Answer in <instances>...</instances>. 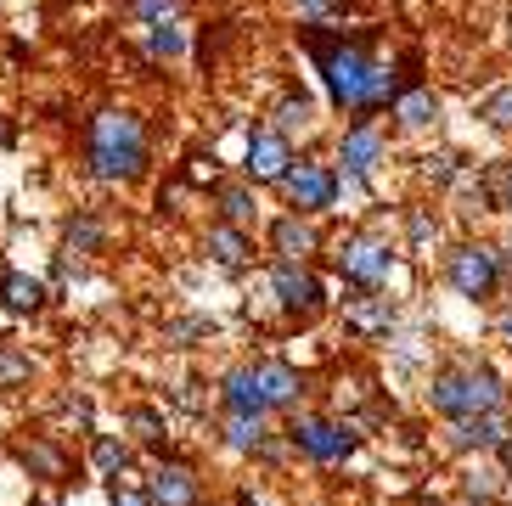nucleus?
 <instances>
[{"label": "nucleus", "mask_w": 512, "mask_h": 506, "mask_svg": "<svg viewBox=\"0 0 512 506\" xmlns=\"http://www.w3.org/2000/svg\"><path fill=\"white\" fill-rule=\"evenodd\" d=\"M428 400H434L439 417H490L507 405V383H501L490 366H451V372H439L434 388H428Z\"/></svg>", "instance_id": "nucleus-3"}, {"label": "nucleus", "mask_w": 512, "mask_h": 506, "mask_svg": "<svg viewBox=\"0 0 512 506\" xmlns=\"http://www.w3.org/2000/svg\"><path fill=\"white\" fill-rule=\"evenodd\" d=\"M276 186H282V197L299 214H321V209H332V203H338V175H332L327 164H316V158L287 164V175L276 180Z\"/></svg>", "instance_id": "nucleus-5"}, {"label": "nucleus", "mask_w": 512, "mask_h": 506, "mask_svg": "<svg viewBox=\"0 0 512 506\" xmlns=\"http://www.w3.org/2000/svg\"><path fill=\"white\" fill-rule=\"evenodd\" d=\"M254 388H259V405H265V411H293L299 394H304V377H299V366H287V360H259Z\"/></svg>", "instance_id": "nucleus-11"}, {"label": "nucleus", "mask_w": 512, "mask_h": 506, "mask_svg": "<svg viewBox=\"0 0 512 506\" xmlns=\"http://www.w3.org/2000/svg\"><path fill=\"white\" fill-rule=\"evenodd\" d=\"M422 164H428V180H439V186L456 180V152H434V158H422Z\"/></svg>", "instance_id": "nucleus-34"}, {"label": "nucleus", "mask_w": 512, "mask_h": 506, "mask_svg": "<svg viewBox=\"0 0 512 506\" xmlns=\"http://www.w3.org/2000/svg\"><path fill=\"white\" fill-rule=\"evenodd\" d=\"M203 248H209V259L220 270H242L248 259H254V242L242 237V225H209V237H203Z\"/></svg>", "instance_id": "nucleus-14"}, {"label": "nucleus", "mask_w": 512, "mask_h": 506, "mask_svg": "<svg viewBox=\"0 0 512 506\" xmlns=\"http://www.w3.org/2000/svg\"><path fill=\"white\" fill-rule=\"evenodd\" d=\"M271 293H276V304H282L287 315H299V321H310V315L327 304V287H321V276L310 265H282L276 259V270H271Z\"/></svg>", "instance_id": "nucleus-7"}, {"label": "nucleus", "mask_w": 512, "mask_h": 506, "mask_svg": "<svg viewBox=\"0 0 512 506\" xmlns=\"http://www.w3.org/2000/svg\"><path fill=\"white\" fill-rule=\"evenodd\" d=\"M113 506H152L136 478H113Z\"/></svg>", "instance_id": "nucleus-33"}, {"label": "nucleus", "mask_w": 512, "mask_h": 506, "mask_svg": "<svg viewBox=\"0 0 512 506\" xmlns=\"http://www.w3.org/2000/svg\"><path fill=\"white\" fill-rule=\"evenodd\" d=\"M271 248H276V259H282V265H304V259L321 248L316 225L304 220V214H287V220L271 225Z\"/></svg>", "instance_id": "nucleus-13"}, {"label": "nucleus", "mask_w": 512, "mask_h": 506, "mask_svg": "<svg viewBox=\"0 0 512 506\" xmlns=\"http://www.w3.org/2000/svg\"><path fill=\"white\" fill-rule=\"evenodd\" d=\"M304 17H327V12H338V0H293Z\"/></svg>", "instance_id": "nucleus-35"}, {"label": "nucleus", "mask_w": 512, "mask_h": 506, "mask_svg": "<svg viewBox=\"0 0 512 506\" xmlns=\"http://www.w3.org/2000/svg\"><path fill=\"white\" fill-rule=\"evenodd\" d=\"M0 304L12 315H34L40 304H46V282H34V276H23V270H0Z\"/></svg>", "instance_id": "nucleus-16"}, {"label": "nucleus", "mask_w": 512, "mask_h": 506, "mask_svg": "<svg viewBox=\"0 0 512 506\" xmlns=\"http://www.w3.org/2000/svg\"><path fill=\"white\" fill-rule=\"evenodd\" d=\"M299 124H310V96H282L276 102V130H299Z\"/></svg>", "instance_id": "nucleus-25"}, {"label": "nucleus", "mask_w": 512, "mask_h": 506, "mask_svg": "<svg viewBox=\"0 0 512 506\" xmlns=\"http://www.w3.org/2000/svg\"><path fill=\"white\" fill-rule=\"evenodd\" d=\"M203 332H209V321H169V327H164V338L175 343V349H186V343H192V338H203Z\"/></svg>", "instance_id": "nucleus-32"}, {"label": "nucleus", "mask_w": 512, "mask_h": 506, "mask_svg": "<svg viewBox=\"0 0 512 506\" xmlns=\"http://www.w3.org/2000/svg\"><path fill=\"white\" fill-rule=\"evenodd\" d=\"M310 57H316L321 74H327L332 102L349 107V113H361V119H372L377 107H389L394 96H400L394 68L372 62L366 40H321V34H310Z\"/></svg>", "instance_id": "nucleus-1"}, {"label": "nucleus", "mask_w": 512, "mask_h": 506, "mask_svg": "<svg viewBox=\"0 0 512 506\" xmlns=\"http://www.w3.org/2000/svg\"><path fill=\"white\" fill-rule=\"evenodd\" d=\"M394 119L406 124V130H422V124H434L439 119V96L428 85H411L394 96Z\"/></svg>", "instance_id": "nucleus-17"}, {"label": "nucleus", "mask_w": 512, "mask_h": 506, "mask_svg": "<svg viewBox=\"0 0 512 506\" xmlns=\"http://www.w3.org/2000/svg\"><path fill=\"white\" fill-rule=\"evenodd\" d=\"M501 439H507V422H501V411H490V417H462L451 428V445L456 450H496Z\"/></svg>", "instance_id": "nucleus-15"}, {"label": "nucleus", "mask_w": 512, "mask_h": 506, "mask_svg": "<svg viewBox=\"0 0 512 506\" xmlns=\"http://www.w3.org/2000/svg\"><path fill=\"white\" fill-rule=\"evenodd\" d=\"M484 119H490V130H512V85L484 96Z\"/></svg>", "instance_id": "nucleus-26"}, {"label": "nucleus", "mask_w": 512, "mask_h": 506, "mask_svg": "<svg viewBox=\"0 0 512 506\" xmlns=\"http://www.w3.org/2000/svg\"><path fill=\"white\" fill-rule=\"evenodd\" d=\"M293 164V147H287L282 130H254L248 135V152H242V175L254 180V186H276Z\"/></svg>", "instance_id": "nucleus-9"}, {"label": "nucleus", "mask_w": 512, "mask_h": 506, "mask_svg": "<svg viewBox=\"0 0 512 506\" xmlns=\"http://www.w3.org/2000/svg\"><path fill=\"white\" fill-rule=\"evenodd\" d=\"M130 428H136L141 445H158V439H164V417H158V411H147V405H141V411H130Z\"/></svg>", "instance_id": "nucleus-29"}, {"label": "nucleus", "mask_w": 512, "mask_h": 506, "mask_svg": "<svg viewBox=\"0 0 512 506\" xmlns=\"http://www.w3.org/2000/svg\"><path fill=\"white\" fill-rule=\"evenodd\" d=\"M484 192L496 197V209H507V214H512V158L490 169V186H484Z\"/></svg>", "instance_id": "nucleus-30"}, {"label": "nucleus", "mask_w": 512, "mask_h": 506, "mask_svg": "<svg viewBox=\"0 0 512 506\" xmlns=\"http://www.w3.org/2000/svg\"><path fill=\"white\" fill-rule=\"evenodd\" d=\"M181 51H186L181 23H152L147 29V57H181Z\"/></svg>", "instance_id": "nucleus-23"}, {"label": "nucleus", "mask_w": 512, "mask_h": 506, "mask_svg": "<svg viewBox=\"0 0 512 506\" xmlns=\"http://www.w3.org/2000/svg\"><path fill=\"white\" fill-rule=\"evenodd\" d=\"M338 270H344L355 287H389L394 253H389V242H377V237H349L344 248H338Z\"/></svg>", "instance_id": "nucleus-8"}, {"label": "nucleus", "mask_w": 512, "mask_h": 506, "mask_svg": "<svg viewBox=\"0 0 512 506\" xmlns=\"http://www.w3.org/2000/svg\"><path fill=\"white\" fill-rule=\"evenodd\" d=\"M507 253H512V242H507Z\"/></svg>", "instance_id": "nucleus-39"}, {"label": "nucleus", "mask_w": 512, "mask_h": 506, "mask_svg": "<svg viewBox=\"0 0 512 506\" xmlns=\"http://www.w3.org/2000/svg\"><path fill=\"white\" fill-rule=\"evenodd\" d=\"M287 439H293V450H299V456H310V462H321V467L355 456V428L327 422V417H299L293 428H287Z\"/></svg>", "instance_id": "nucleus-6"}, {"label": "nucleus", "mask_w": 512, "mask_h": 506, "mask_svg": "<svg viewBox=\"0 0 512 506\" xmlns=\"http://www.w3.org/2000/svg\"><path fill=\"white\" fill-rule=\"evenodd\" d=\"M29 372H34V366H29L23 355H12V349H0V383H29Z\"/></svg>", "instance_id": "nucleus-31"}, {"label": "nucleus", "mask_w": 512, "mask_h": 506, "mask_svg": "<svg viewBox=\"0 0 512 506\" xmlns=\"http://www.w3.org/2000/svg\"><path fill=\"white\" fill-rule=\"evenodd\" d=\"M383 152H389V141H383V130H377L372 119H355L344 130V147H338V158H344V169L355 180H366L377 164H383Z\"/></svg>", "instance_id": "nucleus-12"}, {"label": "nucleus", "mask_w": 512, "mask_h": 506, "mask_svg": "<svg viewBox=\"0 0 512 506\" xmlns=\"http://www.w3.org/2000/svg\"><path fill=\"white\" fill-rule=\"evenodd\" d=\"M220 400H226V411H237V417H265V405H259V388H254V366H237V372H226Z\"/></svg>", "instance_id": "nucleus-18"}, {"label": "nucleus", "mask_w": 512, "mask_h": 506, "mask_svg": "<svg viewBox=\"0 0 512 506\" xmlns=\"http://www.w3.org/2000/svg\"><path fill=\"white\" fill-rule=\"evenodd\" d=\"M445 282L462 298H490L501 282V253L484 248V242H467V248H456L451 259H445Z\"/></svg>", "instance_id": "nucleus-4"}, {"label": "nucleus", "mask_w": 512, "mask_h": 506, "mask_svg": "<svg viewBox=\"0 0 512 506\" xmlns=\"http://www.w3.org/2000/svg\"><path fill=\"white\" fill-rule=\"evenodd\" d=\"M17 456H23V462H29L40 478H62V473H68V462H62V456H57L51 445H23Z\"/></svg>", "instance_id": "nucleus-24"}, {"label": "nucleus", "mask_w": 512, "mask_h": 506, "mask_svg": "<svg viewBox=\"0 0 512 506\" xmlns=\"http://www.w3.org/2000/svg\"><path fill=\"white\" fill-rule=\"evenodd\" d=\"M226 445L231 450H259L265 445V417H237V411H231L226 417Z\"/></svg>", "instance_id": "nucleus-22"}, {"label": "nucleus", "mask_w": 512, "mask_h": 506, "mask_svg": "<svg viewBox=\"0 0 512 506\" xmlns=\"http://www.w3.org/2000/svg\"><path fill=\"white\" fill-rule=\"evenodd\" d=\"M214 203H220V214H226V225H242V220H254V192L248 186H214Z\"/></svg>", "instance_id": "nucleus-20"}, {"label": "nucleus", "mask_w": 512, "mask_h": 506, "mask_svg": "<svg viewBox=\"0 0 512 506\" xmlns=\"http://www.w3.org/2000/svg\"><path fill=\"white\" fill-rule=\"evenodd\" d=\"M349 327L389 332L394 327V304H389V298H349Z\"/></svg>", "instance_id": "nucleus-19"}, {"label": "nucleus", "mask_w": 512, "mask_h": 506, "mask_svg": "<svg viewBox=\"0 0 512 506\" xmlns=\"http://www.w3.org/2000/svg\"><path fill=\"white\" fill-rule=\"evenodd\" d=\"M501 338H507V349H512V315H507V321H501Z\"/></svg>", "instance_id": "nucleus-36"}, {"label": "nucleus", "mask_w": 512, "mask_h": 506, "mask_svg": "<svg viewBox=\"0 0 512 506\" xmlns=\"http://www.w3.org/2000/svg\"><path fill=\"white\" fill-rule=\"evenodd\" d=\"M141 490H147L152 506H197L203 501V484H197V473L186 462H158Z\"/></svg>", "instance_id": "nucleus-10"}, {"label": "nucleus", "mask_w": 512, "mask_h": 506, "mask_svg": "<svg viewBox=\"0 0 512 506\" xmlns=\"http://www.w3.org/2000/svg\"><path fill=\"white\" fill-rule=\"evenodd\" d=\"M237 506H265V501H254V495H242V501Z\"/></svg>", "instance_id": "nucleus-37"}, {"label": "nucleus", "mask_w": 512, "mask_h": 506, "mask_svg": "<svg viewBox=\"0 0 512 506\" xmlns=\"http://www.w3.org/2000/svg\"><path fill=\"white\" fill-rule=\"evenodd\" d=\"M68 248H74V253H96V248H102V225H96V220H74V225H68Z\"/></svg>", "instance_id": "nucleus-28"}, {"label": "nucleus", "mask_w": 512, "mask_h": 506, "mask_svg": "<svg viewBox=\"0 0 512 506\" xmlns=\"http://www.w3.org/2000/svg\"><path fill=\"white\" fill-rule=\"evenodd\" d=\"M91 467H96V473H107V478H119L124 467H130V445H124V439H107V433H102V439L91 445Z\"/></svg>", "instance_id": "nucleus-21"}, {"label": "nucleus", "mask_w": 512, "mask_h": 506, "mask_svg": "<svg viewBox=\"0 0 512 506\" xmlns=\"http://www.w3.org/2000/svg\"><path fill=\"white\" fill-rule=\"evenodd\" d=\"M6 141H12V130H6V124H0V147H6Z\"/></svg>", "instance_id": "nucleus-38"}, {"label": "nucleus", "mask_w": 512, "mask_h": 506, "mask_svg": "<svg viewBox=\"0 0 512 506\" xmlns=\"http://www.w3.org/2000/svg\"><path fill=\"white\" fill-rule=\"evenodd\" d=\"M130 12L152 29V23H175L181 17V0H130Z\"/></svg>", "instance_id": "nucleus-27"}, {"label": "nucleus", "mask_w": 512, "mask_h": 506, "mask_svg": "<svg viewBox=\"0 0 512 506\" xmlns=\"http://www.w3.org/2000/svg\"><path fill=\"white\" fill-rule=\"evenodd\" d=\"M85 164H91L96 180L107 186H124L147 169V124L124 107H102L85 130Z\"/></svg>", "instance_id": "nucleus-2"}]
</instances>
